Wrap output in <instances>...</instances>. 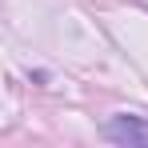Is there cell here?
<instances>
[{"label":"cell","mask_w":148,"mask_h":148,"mask_svg":"<svg viewBox=\"0 0 148 148\" xmlns=\"http://www.w3.org/2000/svg\"><path fill=\"white\" fill-rule=\"evenodd\" d=\"M104 136L120 148H148V120L144 116H112L104 124Z\"/></svg>","instance_id":"1"}]
</instances>
